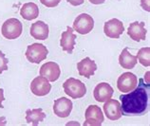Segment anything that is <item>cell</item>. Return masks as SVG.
<instances>
[{
  "instance_id": "obj_1",
  "label": "cell",
  "mask_w": 150,
  "mask_h": 126,
  "mask_svg": "<svg viewBox=\"0 0 150 126\" xmlns=\"http://www.w3.org/2000/svg\"><path fill=\"white\" fill-rule=\"evenodd\" d=\"M149 84H144L143 79H140L139 84L132 91L125 95H121L122 115L124 116H138L143 115L148 108Z\"/></svg>"
},
{
  "instance_id": "obj_2",
  "label": "cell",
  "mask_w": 150,
  "mask_h": 126,
  "mask_svg": "<svg viewBox=\"0 0 150 126\" xmlns=\"http://www.w3.org/2000/svg\"><path fill=\"white\" fill-rule=\"evenodd\" d=\"M63 88L67 95L75 100L81 99L86 93V87L85 84H83L80 80H77L75 78L68 79L63 84Z\"/></svg>"
},
{
  "instance_id": "obj_3",
  "label": "cell",
  "mask_w": 150,
  "mask_h": 126,
  "mask_svg": "<svg viewBox=\"0 0 150 126\" xmlns=\"http://www.w3.org/2000/svg\"><path fill=\"white\" fill-rule=\"evenodd\" d=\"M48 54L49 50L47 46L39 43H34L28 46L25 53L27 60L33 64H40L42 61L46 60Z\"/></svg>"
},
{
  "instance_id": "obj_4",
  "label": "cell",
  "mask_w": 150,
  "mask_h": 126,
  "mask_svg": "<svg viewBox=\"0 0 150 126\" xmlns=\"http://www.w3.org/2000/svg\"><path fill=\"white\" fill-rule=\"evenodd\" d=\"M23 26L17 18H9L3 23L1 27V33L4 38L13 40L22 34Z\"/></svg>"
},
{
  "instance_id": "obj_5",
  "label": "cell",
  "mask_w": 150,
  "mask_h": 126,
  "mask_svg": "<svg viewBox=\"0 0 150 126\" xmlns=\"http://www.w3.org/2000/svg\"><path fill=\"white\" fill-rule=\"evenodd\" d=\"M94 20L92 16L88 13H82L75 18L73 22V30H76L78 33L82 35L88 34L93 30Z\"/></svg>"
},
{
  "instance_id": "obj_6",
  "label": "cell",
  "mask_w": 150,
  "mask_h": 126,
  "mask_svg": "<svg viewBox=\"0 0 150 126\" xmlns=\"http://www.w3.org/2000/svg\"><path fill=\"white\" fill-rule=\"evenodd\" d=\"M85 126H101L104 121V114L97 105H89L85 112Z\"/></svg>"
},
{
  "instance_id": "obj_7",
  "label": "cell",
  "mask_w": 150,
  "mask_h": 126,
  "mask_svg": "<svg viewBox=\"0 0 150 126\" xmlns=\"http://www.w3.org/2000/svg\"><path fill=\"white\" fill-rule=\"evenodd\" d=\"M138 84V78L131 72H125L118 78L117 87L123 93L132 91Z\"/></svg>"
},
{
  "instance_id": "obj_8",
  "label": "cell",
  "mask_w": 150,
  "mask_h": 126,
  "mask_svg": "<svg viewBox=\"0 0 150 126\" xmlns=\"http://www.w3.org/2000/svg\"><path fill=\"white\" fill-rule=\"evenodd\" d=\"M125 27L123 22L117 18H112L106 21L104 25V32L108 38L118 39L124 33Z\"/></svg>"
},
{
  "instance_id": "obj_9",
  "label": "cell",
  "mask_w": 150,
  "mask_h": 126,
  "mask_svg": "<svg viewBox=\"0 0 150 126\" xmlns=\"http://www.w3.org/2000/svg\"><path fill=\"white\" fill-rule=\"evenodd\" d=\"M51 89V84L45 77L38 76L31 81L30 91L35 96L43 97L48 95Z\"/></svg>"
},
{
  "instance_id": "obj_10",
  "label": "cell",
  "mask_w": 150,
  "mask_h": 126,
  "mask_svg": "<svg viewBox=\"0 0 150 126\" xmlns=\"http://www.w3.org/2000/svg\"><path fill=\"white\" fill-rule=\"evenodd\" d=\"M73 103L68 98L62 97L55 100L53 104V112L59 118H67L72 111Z\"/></svg>"
},
{
  "instance_id": "obj_11",
  "label": "cell",
  "mask_w": 150,
  "mask_h": 126,
  "mask_svg": "<svg viewBox=\"0 0 150 126\" xmlns=\"http://www.w3.org/2000/svg\"><path fill=\"white\" fill-rule=\"evenodd\" d=\"M39 74H40V76L45 77L49 82H55L61 75V69L56 63L48 62L41 66L40 70H39Z\"/></svg>"
},
{
  "instance_id": "obj_12",
  "label": "cell",
  "mask_w": 150,
  "mask_h": 126,
  "mask_svg": "<svg viewBox=\"0 0 150 126\" xmlns=\"http://www.w3.org/2000/svg\"><path fill=\"white\" fill-rule=\"evenodd\" d=\"M76 38L77 36L73 33L72 27H67V30L63 31L61 35L60 46L62 49L69 54H71L76 45Z\"/></svg>"
},
{
  "instance_id": "obj_13",
  "label": "cell",
  "mask_w": 150,
  "mask_h": 126,
  "mask_svg": "<svg viewBox=\"0 0 150 126\" xmlns=\"http://www.w3.org/2000/svg\"><path fill=\"white\" fill-rule=\"evenodd\" d=\"M104 112L106 118L110 120H118L122 118V108L121 103L117 100H108L105 101Z\"/></svg>"
},
{
  "instance_id": "obj_14",
  "label": "cell",
  "mask_w": 150,
  "mask_h": 126,
  "mask_svg": "<svg viewBox=\"0 0 150 126\" xmlns=\"http://www.w3.org/2000/svg\"><path fill=\"white\" fill-rule=\"evenodd\" d=\"M144 22H133L129 25L127 30V35L136 42L146 39L147 30H145Z\"/></svg>"
},
{
  "instance_id": "obj_15",
  "label": "cell",
  "mask_w": 150,
  "mask_h": 126,
  "mask_svg": "<svg viewBox=\"0 0 150 126\" xmlns=\"http://www.w3.org/2000/svg\"><path fill=\"white\" fill-rule=\"evenodd\" d=\"M114 90L112 86L108 82H101L96 85V87L94 88L93 96L94 99L99 102H105L108 100L111 99L113 96Z\"/></svg>"
},
{
  "instance_id": "obj_16",
  "label": "cell",
  "mask_w": 150,
  "mask_h": 126,
  "mask_svg": "<svg viewBox=\"0 0 150 126\" xmlns=\"http://www.w3.org/2000/svg\"><path fill=\"white\" fill-rule=\"evenodd\" d=\"M77 69L80 76L89 79L97 70V65L95 61L91 60L89 57H86L77 64Z\"/></svg>"
},
{
  "instance_id": "obj_17",
  "label": "cell",
  "mask_w": 150,
  "mask_h": 126,
  "mask_svg": "<svg viewBox=\"0 0 150 126\" xmlns=\"http://www.w3.org/2000/svg\"><path fill=\"white\" fill-rule=\"evenodd\" d=\"M49 26L43 21H37L30 27V33L31 37L37 40H46L49 37Z\"/></svg>"
},
{
  "instance_id": "obj_18",
  "label": "cell",
  "mask_w": 150,
  "mask_h": 126,
  "mask_svg": "<svg viewBox=\"0 0 150 126\" xmlns=\"http://www.w3.org/2000/svg\"><path fill=\"white\" fill-rule=\"evenodd\" d=\"M20 15L28 21H31L37 18L39 15V8L33 2L25 3L20 9Z\"/></svg>"
},
{
  "instance_id": "obj_19",
  "label": "cell",
  "mask_w": 150,
  "mask_h": 126,
  "mask_svg": "<svg viewBox=\"0 0 150 126\" xmlns=\"http://www.w3.org/2000/svg\"><path fill=\"white\" fill-rule=\"evenodd\" d=\"M137 56L129 53L128 49H123L119 56V64L125 69H132L137 65Z\"/></svg>"
},
{
  "instance_id": "obj_20",
  "label": "cell",
  "mask_w": 150,
  "mask_h": 126,
  "mask_svg": "<svg viewBox=\"0 0 150 126\" xmlns=\"http://www.w3.org/2000/svg\"><path fill=\"white\" fill-rule=\"evenodd\" d=\"M46 114L43 112L42 108L36 109H28L26 111V120L29 124L37 126L40 122L45 120Z\"/></svg>"
},
{
  "instance_id": "obj_21",
  "label": "cell",
  "mask_w": 150,
  "mask_h": 126,
  "mask_svg": "<svg viewBox=\"0 0 150 126\" xmlns=\"http://www.w3.org/2000/svg\"><path fill=\"white\" fill-rule=\"evenodd\" d=\"M137 60H139L140 64L143 65L144 66H148L150 65V48L146 46V48H142L139 51H138Z\"/></svg>"
},
{
  "instance_id": "obj_22",
  "label": "cell",
  "mask_w": 150,
  "mask_h": 126,
  "mask_svg": "<svg viewBox=\"0 0 150 126\" xmlns=\"http://www.w3.org/2000/svg\"><path fill=\"white\" fill-rule=\"evenodd\" d=\"M8 64H9V59H7L5 53H3L0 50V74H2L4 71H6L8 68Z\"/></svg>"
},
{
  "instance_id": "obj_23",
  "label": "cell",
  "mask_w": 150,
  "mask_h": 126,
  "mask_svg": "<svg viewBox=\"0 0 150 126\" xmlns=\"http://www.w3.org/2000/svg\"><path fill=\"white\" fill-rule=\"evenodd\" d=\"M47 8H54L59 5L61 0H39Z\"/></svg>"
},
{
  "instance_id": "obj_24",
  "label": "cell",
  "mask_w": 150,
  "mask_h": 126,
  "mask_svg": "<svg viewBox=\"0 0 150 126\" xmlns=\"http://www.w3.org/2000/svg\"><path fill=\"white\" fill-rule=\"evenodd\" d=\"M150 0H141V6L143 7V9L146 11H150V6H149Z\"/></svg>"
},
{
  "instance_id": "obj_25",
  "label": "cell",
  "mask_w": 150,
  "mask_h": 126,
  "mask_svg": "<svg viewBox=\"0 0 150 126\" xmlns=\"http://www.w3.org/2000/svg\"><path fill=\"white\" fill-rule=\"evenodd\" d=\"M67 1L72 6H80L85 2V0H67Z\"/></svg>"
},
{
  "instance_id": "obj_26",
  "label": "cell",
  "mask_w": 150,
  "mask_h": 126,
  "mask_svg": "<svg viewBox=\"0 0 150 126\" xmlns=\"http://www.w3.org/2000/svg\"><path fill=\"white\" fill-rule=\"evenodd\" d=\"M5 101V97H4V90L0 88V108H3L4 106L2 104V101Z\"/></svg>"
},
{
  "instance_id": "obj_27",
  "label": "cell",
  "mask_w": 150,
  "mask_h": 126,
  "mask_svg": "<svg viewBox=\"0 0 150 126\" xmlns=\"http://www.w3.org/2000/svg\"><path fill=\"white\" fill-rule=\"evenodd\" d=\"M105 0H89L90 3L94 4V5H100V4L105 3Z\"/></svg>"
},
{
  "instance_id": "obj_28",
  "label": "cell",
  "mask_w": 150,
  "mask_h": 126,
  "mask_svg": "<svg viewBox=\"0 0 150 126\" xmlns=\"http://www.w3.org/2000/svg\"><path fill=\"white\" fill-rule=\"evenodd\" d=\"M0 125H6V118L5 117L0 118Z\"/></svg>"
}]
</instances>
